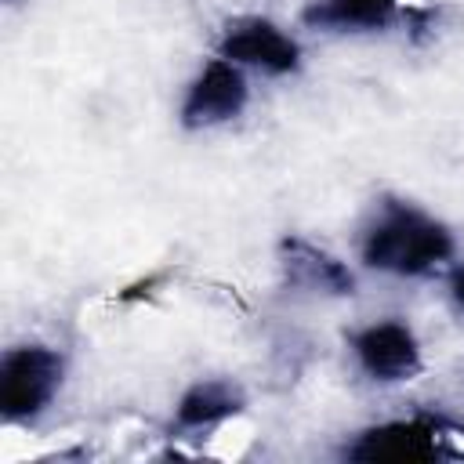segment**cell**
I'll use <instances>...</instances> for the list:
<instances>
[{"label":"cell","instance_id":"obj_1","mask_svg":"<svg viewBox=\"0 0 464 464\" xmlns=\"http://www.w3.org/2000/svg\"><path fill=\"white\" fill-rule=\"evenodd\" d=\"M355 254L362 268L388 279H435L457 261L453 228L406 196H377L359 221Z\"/></svg>","mask_w":464,"mask_h":464},{"label":"cell","instance_id":"obj_4","mask_svg":"<svg viewBox=\"0 0 464 464\" xmlns=\"http://www.w3.org/2000/svg\"><path fill=\"white\" fill-rule=\"evenodd\" d=\"M214 54L228 58L250 76L265 80H286L297 76L304 65V47L297 33H290L283 22L268 14H236L218 29Z\"/></svg>","mask_w":464,"mask_h":464},{"label":"cell","instance_id":"obj_9","mask_svg":"<svg viewBox=\"0 0 464 464\" xmlns=\"http://www.w3.org/2000/svg\"><path fill=\"white\" fill-rule=\"evenodd\" d=\"M243 410H246V392L232 377H199L174 399L170 428L178 435H207L236 420Z\"/></svg>","mask_w":464,"mask_h":464},{"label":"cell","instance_id":"obj_5","mask_svg":"<svg viewBox=\"0 0 464 464\" xmlns=\"http://www.w3.org/2000/svg\"><path fill=\"white\" fill-rule=\"evenodd\" d=\"M348 355L355 370L381 388H399L410 384L424 373V344L413 330V323L399 315H381L348 334Z\"/></svg>","mask_w":464,"mask_h":464},{"label":"cell","instance_id":"obj_6","mask_svg":"<svg viewBox=\"0 0 464 464\" xmlns=\"http://www.w3.org/2000/svg\"><path fill=\"white\" fill-rule=\"evenodd\" d=\"M250 105V72L232 65L221 54L199 62L178 98V123L192 134L218 130L236 123Z\"/></svg>","mask_w":464,"mask_h":464},{"label":"cell","instance_id":"obj_8","mask_svg":"<svg viewBox=\"0 0 464 464\" xmlns=\"http://www.w3.org/2000/svg\"><path fill=\"white\" fill-rule=\"evenodd\" d=\"M413 0H304L301 25L326 36H370L406 22Z\"/></svg>","mask_w":464,"mask_h":464},{"label":"cell","instance_id":"obj_2","mask_svg":"<svg viewBox=\"0 0 464 464\" xmlns=\"http://www.w3.org/2000/svg\"><path fill=\"white\" fill-rule=\"evenodd\" d=\"M348 460H442L464 453V428L442 413H406L359 428L344 450Z\"/></svg>","mask_w":464,"mask_h":464},{"label":"cell","instance_id":"obj_7","mask_svg":"<svg viewBox=\"0 0 464 464\" xmlns=\"http://www.w3.org/2000/svg\"><path fill=\"white\" fill-rule=\"evenodd\" d=\"M276 257H279V276L294 294H312V297L355 294V272L348 268V261L312 243L308 236H283Z\"/></svg>","mask_w":464,"mask_h":464},{"label":"cell","instance_id":"obj_3","mask_svg":"<svg viewBox=\"0 0 464 464\" xmlns=\"http://www.w3.org/2000/svg\"><path fill=\"white\" fill-rule=\"evenodd\" d=\"M65 355L47 341L11 344L0 355V413L4 424H36L65 388Z\"/></svg>","mask_w":464,"mask_h":464}]
</instances>
